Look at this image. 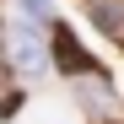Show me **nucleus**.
I'll use <instances>...</instances> for the list:
<instances>
[{"instance_id":"f257e3e1","label":"nucleus","mask_w":124,"mask_h":124,"mask_svg":"<svg viewBox=\"0 0 124 124\" xmlns=\"http://www.w3.org/2000/svg\"><path fill=\"white\" fill-rule=\"evenodd\" d=\"M49 54H54V65H59V70H76V76H92V70H97V59L76 43V32H70V27H54V32H49Z\"/></svg>"},{"instance_id":"f03ea898","label":"nucleus","mask_w":124,"mask_h":124,"mask_svg":"<svg viewBox=\"0 0 124 124\" xmlns=\"http://www.w3.org/2000/svg\"><path fill=\"white\" fill-rule=\"evenodd\" d=\"M11 59H16V70L43 76V65H49V43H38L32 27H16V32H11Z\"/></svg>"},{"instance_id":"7ed1b4c3","label":"nucleus","mask_w":124,"mask_h":124,"mask_svg":"<svg viewBox=\"0 0 124 124\" xmlns=\"http://www.w3.org/2000/svg\"><path fill=\"white\" fill-rule=\"evenodd\" d=\"M49 11V0H22V16H43Z\"/></svg>"}]
</instances>
